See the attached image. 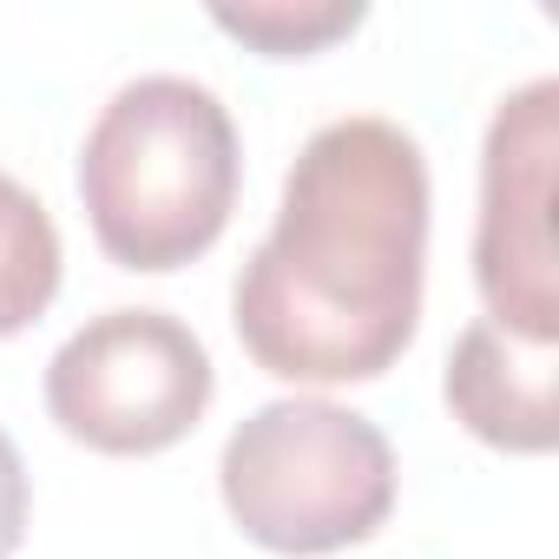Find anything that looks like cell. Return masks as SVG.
Listing matches in <instances>:
<instances>
[{
    "instance_id": "cell-4",
    "label": "cell",
    "mask_w": 559,
    "mask_h": 559,
    "mask_svg": "<svg viewBox=\"0 0 559 559\" xmlns=\"http://www.w3.org/2000/svg\"><path fill=\"white\" fill-rule=\"evenodd\" d=\"M211 356L171 310H106L47 362V415L93 454H165L211 408Z\"/></svg>"
},
{
    "instance_id": "cell-2",
    "label": "cell",
    "mask_w": 559,
    "mask_h": 559,
    "mask_svg": "<svg viewBox=\"0 0 559 559\" xmlns=\"http://www.w3.org/2000/svg\"><path fill=\"white\" fill-rule=\"evenodd\" d=\"M237 178L243 158L230 106L185 73L126 80L80 145L86 224L119 270L145 276L198 263L224 237Z\"/></svg>"
},
{
    "instance_id": "cell-9",
    "label": "cell",
    "mask_w": 559,
    "mask_h": 559,
    "mask_svg": "<svg viewBox=\"0 0 559 559\" xmlns=\"http://www.w3.org/2000/svg\"><path fill=\"white\" fill-rule=\"evenodd\" d=\"M21 539H27V467L14 435L0 428V559H14Z\"/></svg>"
},
{
    "instance_id": "cell-1",
    "label": "cell",
    "mask_w": 559,
    "mask_h": 559,
    "mask_svg": "<svg viewBox=\"0 0 559 559\" xmlns=\"http://www.w3.org/2000/svg\"><path fill=\"white\" fill-rule=\"evenodd\" d=\"M428 276V158L376 112L304 139L270 237L230 284V323L276 382L336 389L402 362Z\"/></svg>"
},
{
    "instance_id": "cell-8",
    "label": "cell",
    "mask_w": 559,
    "mask_h": 559,
    "mask_svg": "<svg viewBox=\"0 0 559 559\" xmlns=\"http://www.w3.org/2000/svg\"><path fill=\"white\" fill-rule=\"evenodd\" d=\"M362 0H217L211 21L263 60H310L362 27Z\"/></svg>"
},
{
    "instance_id": "cell-3",
    "label": "cell",
    "mask_w": 559,
    "mask_h": 559,
    "mask_svg": "<svg viewBox=\"0 0 559 559\" xmlns=\"http://www.w3.org/2000/svg\"><path fill=\"white\" fill-rule=\"evenodd\" d=\"M217 487L243 539L284 559H323L362 546L395 513V448L343 402L284 395L230 428Z\"/></svg>"
},
{
    "instance_id": "cell-6",
    "label": "cell",
    "mask_w": 559,
    "mask_h": 559,
    "mask_svg": "<svg viewBox=\"0 0 559 559\" xmlns=\"http://www.w3.org/2000/svg\"><path fill=\"white\" fill-rule=\"evenodd\" d=\"M552 382H559V343H526L480 317L454 336L441 395L474 441L500 454H552L559 441Z\"/></svg>"
},
{
    "instance_id": "cell-7",
    "label": "cell",
    "mask_w": 559,
    "mask_h": 559,
    "mask_svg": "<svg viewBox=\"0 0 559 559\" xmlns=\"http://www.w3.org/2000/svg\"><path fill=\"white\" fill-rule=\"evenodd\" d=\"M60 270L67 257L47 204L0 171V343L47 317V304L60 297Z\"/></svg>"
},
{
    "instance_id": "cell-5",
    "label": "cell",
    "mask_w": 559,
    "mask_h": 559,
    "mask_svg": "<svg viewBox=\"0 0 559 559\" xmlns=\"http://www.w3.org/2000/svg\"><path fill=\"white\" fill-rule=\"evenodd\" d=\"M552 171H559V80H526L487 119L480 217H474V284L487 323L526 343H559Z\"/></svg>"
}]
</instances>
